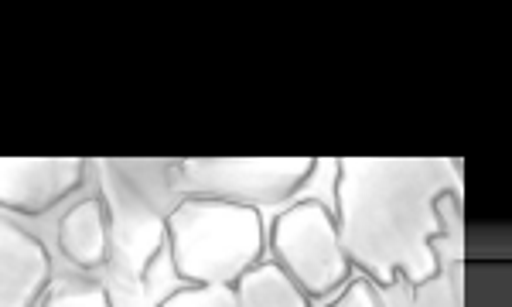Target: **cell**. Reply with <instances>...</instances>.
I'll return each mask as SVG.
<instances>
[{
  "instance_id": "1",
  "label": "cell",
  "mask_w": 512,
  "mask_h": 307,
  "mask_svg": "<svg viewBox=\"0 0 512 307\" xmlns=\"http://www.w3.org/2000/svg\"><path fill=\"white\" fill-rule=\"evenodd\" d=\"M461 188V168L448 157H342L335 229L345 260L379 287L431 284L441 270V205L461 198Z\"/></svg>"
},
{
  "instance_id": "2",
  "label": "cell",
  "mask_w": 512,
  "mask_h": 307,
  "mask_svg": "<svg viewBox=\"0 0 512 307\" xmlns=\"http://www.w3.org/2000/svg\"><path fill=\"white\" fill-rule=\"evenodd\" d=\"M175 273L188 284H236L239 273L260 263L263 253V215L260 209L219 202V198H192L164 215Z\"/></svg>"
},
{
  "instance_id": "3",
  "label": "cell",
  "mask_w": 512,
  "mask_h": 307,
  "mask_svg": "<svg viewBox=\"0 0 512 307\" xmlns=\"http://www.w3.org/2000/svg\"><path fill=\"white\" fill-rule=\"evenodd\" d=\"M315 168V157H188L178 161V192L263 209L294 198Z\"/></svg>"
},
{
  "instance_id": "4",
  "label": "cell",
  "mask_w": 512,
  "mask_h": 307,
  "mask_svg": "<svg viewBox=\"0 0 512 307\" xmlns=\"http://www.w3.org/2000/svg\"><path fill=\"white\" fill-rule=\"evenodd\" d=\"M270 246L277 253V263L291 273V280L311 301H325L349 284L352 263L345 260L338 243L335 215L318 198H304L277 215Z\"/></svg>"
},
{
  "instance_id": "5",
  "label": "cell",
  "mask_w": 512,
  "mask_h": 307,
  "mask_svg": "<svg viewBox=\"0 0 512 307\" xmlns=\"http://www.w3.org/2000/svg\"><path fill=\"white\" fill-rule=\"evenodd\" d=\"M86 181L82 157H0V209L52 212Z\"/></svg>"
},
{
  "instance_id": "6",
  "label": "cell",
  "mask_w": 512,
  "mask_h": 307,
  "mask_svg": "<svg viewBox=\"0 0 512 307\" xmlns=\"http://www.w3.org/2000/svg\"><path fill=\"white\" fill-rule=\"evenodd\" d=\"M103 188V205L106 215H110V239H117L123 263L134 273V280H140L164 239V219L151 209V198L137 192L134 181H127L117 171V164L103 168Z\"/></svg>"
},
{
  "instance_id": "7",
  "label": "cell",
  "mask_w": 512,
  "mask_h": 307,
  "mask_svg": "<svg viewBox=\"0 0 512 307\" xmlns=\"http://www.w3.org/2000/svg\"><path fill=\"white\" fill-rule=\"evenodd\" d=\"M52 287V253L24 226L0 215V307H38Z\"/></svg>"
},
{
  "instance_id": "8",
  "label": "cell",
  "mask_w": 512,
  "mask_h": 307,
  "mask_svg": "<svg viewBox=\"0 0 512 307\" xmlns=\"http://www.w3.org/2000/svg\"><path fill=\"white\" fill-rule=\"evenodd\" d=\"M59 250L79 270H99L113 260L110 215L103 198H82L59 222Z\"/></svg>"
},
{
  "instance_id": "9",
  "label": "cell",
  "mask_w": 512,
  "mask_h": 307,
  "mask_svg": "<svg viewBox=\"0 0 512 307\" xmlns=\"http://www.w3.org/2000/svg\"><path fill=\"white\" fill-rule=\"evenodd\" d=\"M239 307H311V297L291 280V273L277 260L253 263L246 273H239L233 284Z\"/></svg>"
},
{
  "instance_id": "10",
  "label": "cell",
  "mask_w": 512,
  "mask_h": 307,
  "mask_svg": "<svg viewBox=\"0 0 512 307\" xmlns=\"http://www.w3.org/2000/svg\"><path fill=\"white\" fill-rule=\"evenodd\" d=\"M38 307H117V304H113L106 287L96 284V280H65V284L48 287Z\"/></svg>"
},
{
  "instance_id": "11",
  "label": "cell",
  "mask_w": 512,
  "mask_h": 307,
  "mask_svg": "<svg viewBox=\"0 0 512 307\" xmlns=\"http://www.w3.org/2000/svg\"><path fill=\"white\" fill-rule=\"evenodd\" d=\"M158 307H239L233 284H188L168 294Z\"/></svg>"
},
{
  "instance_id": "12",
  "label": "cell",
  "mask_w": 512,
  "mask_h": 307,
  "mask_svg": "<svg viewBox=\"0 0 512 307\" xmlns=\"http://www.w3.org/2000/svg\"><path fill=\"white\" fill-rule=\"evenodd\" d=\"M328 307H383L376 297V287L366 277H352V284L342 287V294L335 297Z\"/></svg>"
}]
</instances>
